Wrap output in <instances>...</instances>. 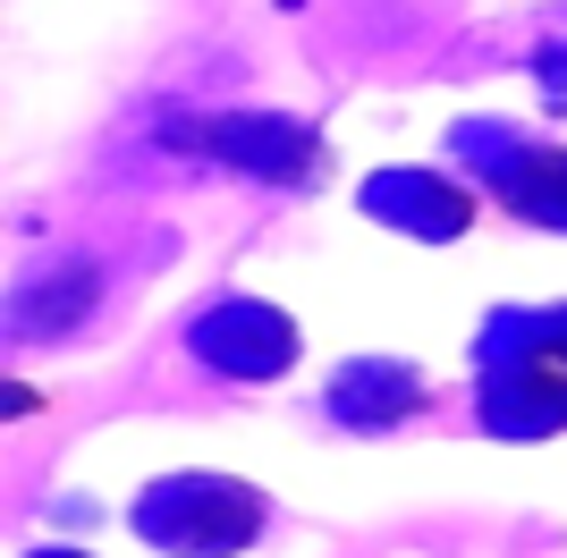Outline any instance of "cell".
Returning <instances> with one entry per match:
<instances>
[{
  "instance_id": "6da1fadb",
  "label": "cell",
  "mask_w": 567,
  "mask_h": 558,
  "mask_svg": "<svg viewBox=\"0 0 567 558\" xmlns=\"http://www.w3.org/2000/svg\"><path fill=\"white\" fill-rule=\"evenodd\" d=\"M255 525H262V499L220 483V474H178V483H162L136 508V534L178 550V558H229Z\"/></svg>"
},
{
  "instance_id": "277c9868",
  "label": "cell",
  "mask_w": 567,
  "mask_h": 558,
  "mask_svg": "<svg viewBox=\"0 0 567 558\" xmlns=\"http://www.w3.org/2000/svg\"><path fill=\"white\" fill-rule=\"evenodd\" d=\"M364 211H373V220H406V229H424V237H457L474 220V195L424 178V169H399V178L364 186Z\"/></svg>"
},
{
  "instance_id": "5b68a950",
  "label": "cell",
  "mask_w": 567,
  "mask_h": 558,
  "mask_svg": "<svg viewBox=\"0 0 567 558\" xmlns=\"http://www.w3.org/2000/svg\"><path fill=\"white\" fill-rule=\"evenodd\" d=\"M492 186L508 195V211L543 220V229H567V153H492Z\"/></svg>"
},
{
  "instance_id": "8992f818",
  "label": "cell",
  "mask_w": 567,
  "mask_h": 558,
  "mask_svg": "<svg viewBox=\"0 0 567 558\" xmlns=\"http://www.w3.org/2000/svg\"><path fill=\"white\" fill-rule=\"evenodd\" d=\"M525 355H543V364L567 372V304H559V313H543V322H525Z\"/></svg>"
},
{
  "instance_id": "3957f363",
  "label": "cell",
  "mask_w": 567,
  "mask_h": 558,
  "mask_svg": "<svg viewBox=\"0 0 567 558\" xmlns=\"http://www.w3.org/2000/svg\"><path fill=\"white\" fill-rule=\"evenodd\" d=\"M483 415H492V432H508V441H525V432H559L567 423V372L543 364V355H508L492 348V381H483Z\"/></svg>"
},
{
  "instance_id": "7a4b0ae2",
  "label": "cell",
  "mask_w": 567,
  "mask_h": 558,
  "mask_svg": "<svg viewBox=\"0 0 567 558\" xmlns=\"http://www.w3.org/2000/svg\"><path fill=\"white\" fill-rule=\"evenodd\" d=\"M195 355L229 381H271V372L297 364V322L271 313V304L237 297V304H213L204 322H195Z\"/></svg>"
}]
</instances>
